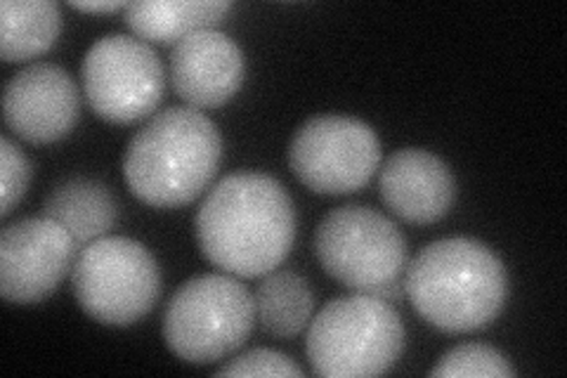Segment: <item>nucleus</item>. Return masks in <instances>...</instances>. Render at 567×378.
Wrapping results in <instances>:
<instances>
[{
  "label": "nucleus",
  "instance_id": "17",
  "mask_svg": "<svg viewBox=\"0 0 567 378\" xmlns=\"http://www.w3.org/2000/svg\"><path fill=\"white\" fill-rule=\"evenodd\" d=\"M256 321L275 338L303 334L315 313V294L306 277L293 269H272L262 277L254 294Z\"/></svg>",
  "mask_w": 567,
  "mask_h": 378
},
{
  "label": "nucleus",
  "instance_id": "13",
  "mask_svg": "<svg viewBox=\"0 0 567 378\" xmlns=\"http://www.w3.org/2000/svg\"><path fill=\"white\" fill-rule=\"evenodd\" d=\"M379 185L385 206L412 225L442 221L456 200L452 168L437 154L419 147H404L388 156Z\"/></svg>",
  "mask_w": 567,
  "mask_h": 378
},
{
  "label": "nucleus",
  "instance_id": "20",
  "mask_svg": "<svg viewBox=\"0 0 567 378\" xmlns=\"http://www.w3.org/2000/svg\"><path fill=\"white\" fill-rule=\"evenodd\" d=\"M0 156H3V208H0V215L8 218L14 206L24 200V194L29 190L31 164L27 154L17 147L10 137H3Z\"/></svg>",
  "mask_w": 567,
  "mask_h": 378
},
{
  "label": "nucleus",
  "instance_id": "14",
  "mask_svg": "<svg viewBox=\"0 0 567 378\" xmlns=\"http://www.w3.org/2000/svg\"><path fill=\"white\" fill-rule=\"evenodd\" d=\"M233 3L225 0H140L128 3L126 24L145 43L177 45L199 31L225 22Z\"/></svg>",
  "mask_w": 567,
  "mask_h": 378
},
{
  "label": "nucleus",
  "instance_id": "5",
  "mask_svg": "<svg viewBox=\"0 0 567 378\" xmlns=\"http://www.w3.org/2000/svg\"><path fill=\"white\" fill-rule=\"evenodd\" d=\"M256 327V300L235 275H199L173 294L164 315L168 350L189 365L235 355Z\"/></svg>",
  "mask_w": 567,
  "mask_h": 378
},
{
  "label": "nucleus",
  "instance_id": "21",
  "mask_svg": "<svg viewBox=\"0 0 567 378\" xmlns=\"http://www.w3.org/2000/svg\"><path fill=\"white\" fill-rule=\"evenodd\" d=\"M74 10L81 12H91V14H110V12H118V10H126L128 3H121V0H110V3H71Z\"/></svg>",
  "mask_w": 567,
  "mask_h": 378
},
{
  "label": "nucleus",
  "instance_id": "10",
  "mask_svg": "<svg viewBox=\"0 0 567 378\" xmlns=\"http://www.w3.org/2000/svg\"><path fill=\"white\" fill-rule=\"evenodd\" d=\"M71 234L50 218H22L0 234V294L8 303L45 300L74 269Z\"/></svg>",
  "mask_w": 567,
  "mask_h": 378
},
{
  "label": "nucleus",
  "instance_id": "12",
  "mask_svg": "<svg viewBox=\"0 0 567 378\" xmlns=\"http://www.w3.org/2000/svg\"><path fill=\"white\" fill-rule=\"evenodd\" d=\"M244 52L223 31H199L173 45L171 83L192 110H218L244 85Z\"/></svg>",
  "mask_w": 567,
  "mask_h": 378
},
{
  "label": "nucleus",
  "instance_id": "19",
  "mask_svg": "<svg viewBox=\"0 0 567 378\" xmlns=\"http://www.w3.org/2000/svg\"><path fill=\"white\" fill-rule=\"evenodd\" d=\"M216 376H303V369L289 355L270 348H256L229 359Z\"/></svg>",
  "mask_w": 567,
  "mask_h": 378
},
{
  "label": "nucleus",
  "instance_id": "15",
  "mask_svg": "<svg viewBox=\"0 0 567 378\" xmlns=\"http://www.w3.org/2000/svg\"><path fill=\"white\" fill-rule=\"evenodd\" d=\"M43 215L62 225L83 248L106 237L118 221V204L110 187L91 177H69L52 187L43 202Z\"/></svg>",
  "mask_w": 567,
  "mask_h": 378
},
{
  "label": "nucleus",
  "instance_id": "11",
  "mask_svg": "<svg viewBox=\"0 0 567 378\" xmlns=\"http://www.w3.org/2000/svg\"><path fill=\"white\" fill-rule=\"evenodd\" d=\"M79 114V85L58 64H29L6 85L3 116L8 129L31 145H52L64 140L74 131Z\"/></svg>",
  "mask_w": 567,
  "mask_h": 378
},
{
  "label": "nucleus",
  "instance_id": "9",
  "mask_svg": "<svg viewBox=\"0 0 567 378\" xmlns=\"http://www.w3.org/2000/svg\"><path fill=\"white\" fill-rule=\"evenodd\" d=\"M289 166L315 194H354L377 175L381 142L374 129L360 119L315 116L293 133Z\"/></svg>",
  "mask_w": 567,
  "mask_h": 378
},
{
  "label": "nucleus",
  "instance_id": "16",
  "mask_svg": "<svg viewBox=\"0 0 567 378\" xmlns=\"http://www.w3.org/2000/svg\"><path fill=\"white\" fill-rule=\"evenodd\" d=\"M62 33V10L52 0L0 3V58L8 64L41 58Z\"/></svg>",
  "mask_w": 567,
  "mask_h": 378
},
{
  "label": "nucleus",
  "instance_id": "2",
  "mask_svg": "<svg viewBox=\"0 0 567 378\" xmlns=\"http://www.w3.org/2000/svg\"><path fill=\"white\" fill-rule=\"evenodd\" d=\"M404 296L445 334L481 331L502 315L508 273L494 251L471 237L437 239L406 263Z\"/></svg>",
  "mask_w": 567,
  "mask_h": 378
},
{
  "label": "nucleus",
  "instance_id": "18",
  "mask_svg": "<svg viewBox=\"0 0 567 378\" xmlns=\"http://www.w3.org/2000/svg\"><path fill=\"white\" fill-rule=\"evenodd\" d=\"M431 376H492L508 378L516 376V369L499 353L485 344H464L447 350L440 362L431 369Z\"/></svg>",
  "mask_w": 567,
  "mask_h": 378
},
{
  "label": "nucleus",
  "instance_id": "8",
  "mask_svg": "<svg viewBox=\"0 0 567 378\" xmlns=\"http://www.w3.org/2000/svg\"><path fill=\"white\" fill-rule=\"evenodd\" d=\"M81 76L91 110L114 125L152 119L166 90L162 58L150 43L126 33L104 35L87 48Z\"/></svg>",
  "mask_w": 567,
  "mask_h": 378
},
{
  "label": "nucleus",
  "instance_id": "4",
  "mask_svg": "<svg viewBox=\"0 0 567 378\" xmlns=\"http://www.w3.org/2000/svg\"><path fill=\"white\" fill-rule=\"evenodd\" d=\"M306 350L317 376H381L402 357L404 324L393 305L377 296L333 298L312 317Z\"/></svg>",
  "mask_w": 567,
  "mask_h": 378
},
{
  "label": "nucleus",
  "instance_id": "6",
  "mask_svg": "<svg viewBox=\"0 0 567 378\" xmlns=\"http://www.w3.org/2000/svg\"><path fill=\"white\" fill-rule=\"evenodd\" d=\"M315 254L324 273L354 294L379 296L398 284L410 263L404 234L369 206L333 208L315 232Z\"/></svg>",
  "mask_w": 567,
  "mask_h": 378
},
{
  "label": "nucleus",
  "instance_id": "3",
  "mask_svg": "<svg viewBox=\"0 0 567 378\" xmlns=\"http://www.w3.org/2000/svg\"><path fill=\"white\" fill-rule=\"evenodd\" d=\"M220 159L218 125L192 106H171L133 135L123 156V177L142 204L177 208L206 192Z\"/></svg>",
  "mask_w": 567,
  "mask_h": 378
},
{
  "label": "nucleus",
  "instance_id": "1",
  "mask_svg": "<svg viewBox=\"0 0 567 378\" xmlns=\"http://www.w3.org/2000/svg\"><path fill=\"white\" fill-rule=\"evenodd\" d=\"M197 242L223 273L265 277L287 260L296 242L291 194L265 173L223 177L199 206Z\"/></svg>",
  "mask_w": 567,
  "mask_h": 378
},
{
  "label": "nucleus",
  "instance_id": "7",
  "mask_svg": "<svg viewBox=\"0 0 567 378\" xmlns=\"http://www.w3.org/2000/svg\"><path fill=\"white\" fill-rule=\"evenodd\" d=\"M71 286L87 317L104 327H131L162 296V269L140 242L102 237L81 248Z\"/></svg>",
  "mask_w": 567,
  "mask_h": 378
}]
</instances>
